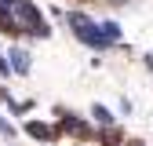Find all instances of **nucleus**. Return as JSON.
Instances as JSON below:
<instances>
[{
  "label": "nucleus",
  "mask_w": 153,
  "mask_h": 146,
  "mask_svg": "<svg viewBox=\"0 0 153 146\" xmlns=\"http://www.w3.org/2000/svg\"><path fill=\"white\" fill-rule=\"evenodd\" d=\"M69 26H73V33L80 36L84 44H91V48H109V40L102 36V29H99V22H95V18L73 11V15H69Z\"/></svg>",
  "instance_id": "obj_1"
},
{
  "label": "nucleus",
  "mask_w": 153,
  "mask_h": 146,
  "mask_svg": "<svg viewBox=\"0 0 153 146\" xmlns=\"http://www.w3.org/2000/svg\"><path fill=\"white\" fill-rule=\"evenodd\" d=\"M7 59H11L7 66H11L15 73H29V55H26L22 48H11V55H7Z\"/></svg>",
  "instance_id": "obj_2"
},
{
  "label": "nucleus",
  "mask_w": 153,
  "mask_h": 146,
  "mask_svg": "<svg viewBox=\"0 0 153 146\" xmlns=\"http://www.w3.org/2000/svg\"><path fill=\"white\" fill-rule=\"evenodd\" d=\"M26 132H29L33 139H44V142H48V139H55V132H51L48 124H40V121H29V124H26Z\"/></svg>",
  "instance_id": "obj_3"
},
{
  "label": "nucleus",
  "mask_w": 153,
  "mask_h": 146,
  "mask_svg": "<svg viewBox=\"0 0 153 146\" xmlns=\"http://www.w3.org/2000/svg\"><path fill=\"white\" fill-rule=\"evenodd\" d=\"M62 128H66V132H73V135H88V124L84 121H76V117H62Z\"/></svg>",
  "instance_id": "obj_4"
},
{
  "label": "nucleus",
  "mask_w": 153,
  "mask_h": 146,
  "mask_svg": "<svg viewBox=\"0 0 153 146\" xmlns=\"http://www.w3.org/2000/svg\"><path fill=\"white\" fill-rule=\"evenodd\" d=\"M91 113H95V121H99V124H106V128L113 124V117H109V110H106V106H95Z\"/></svg>",
  "instance_id": "obj_5"
},
{
  "label": "nucleus",
  "mask_w": 153,
  "mask_h": 146,
  "mask_svg": "<svg viewBox=\"0 0 153 146\" xmlns=\"http://www.w3.org/2000/svg\"><path fill=\"white\" fill-rule=\"evenodd\" d=\"M26 0H0V11H7V15H18V7H22Z\"/></svg>",
  "instance_id": "obj_6"
},
{
  "label": "nucleus",
  "mask_w": 153,
  "mask_h": 146,
  "mask_svg": "<svg viewBox=\"0 0 153 146\" xmlns=\"http://www.w3.org/2000/svg\"><path fill=\"white\" fill-rule=\"evenodd\" d=\"M0 132H4V135H11V124H7L4 117H0Z\"/></svg>",
  "instance_id": "obj_7"
},
{
  "label": "nucleus",
  "mask_w": 153,
  "mask_h": 146,
  "mask_svg": "<svg viewBox=\"0 0 153 146\" xmlns=\"http://www.w3.org/2000/svg\"><path fill=\"white\" fill-rule=\"evenodd\" d=\"M0 73H11V66H7V59L0 55Z\"/></svg>",
  "instance_id": "obj_8"
},
{
  "label": "nucleus",
  "mask_w": 153,
  "mask_h": 146,
  "mask_svg": "<svg viewBox=\"0 0 153 146\" xmlns=\"http://www.w3.org/2000/svg\"><path fill=\"white\" fill-rule=\"evenodd\" d=\"M131 146H139V142H131Z\"/></svg>",
  "instance_id": "obj_9"
}]
</instances>
